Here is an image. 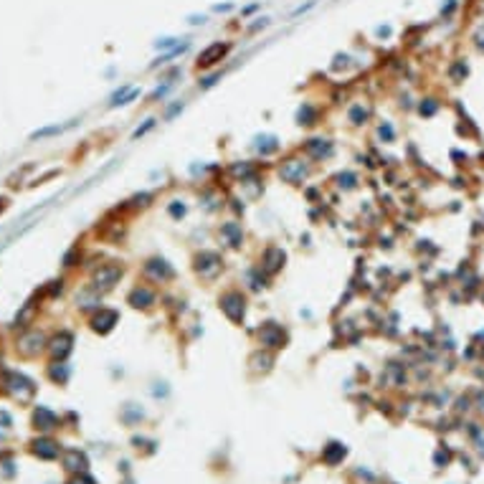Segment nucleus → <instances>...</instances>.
I'll use <instances>...</instances> for the list:
<instances>
[{
    "label": "nucleus",
    "mask_w": 484,
    "mask_h": 484,
    "mask_svg": "<svg viewBox=\"0 0 484 484\" xmlns=\"http://www.w3.org/2000/svg\"><path fill=\"white\" fill-rule=\"evenodd\" d=\"M259 8H261V5H259V3H254V5H246V8H244V10H241V15H244V18H246V15H251V13H256V10H259Z\"/></svg>",
    "instance_id": "obj_43"
},
{
    "label": "nucleus",
    "mask_w": 484,
    "mask_h": 484,
    "mask_svg": "<svg viewBox=\"0 0 484 484\" xmlns=\"http://www.w3.org/2000/svg\"><path fill=\"white\" fill-rule=\"evenodd\" d=\"M391 33H393L391 26H378V28H375V36H378V38H391Z\"/></svg>",
    "instance_id": "obj_40"
},
{
    "label": "nucleus",
    "mask_w": 484,
    "mask_h": 484,
    "mask_svg": "<svg viewBox=\"0 0 484 484\" xmlns=\"http://www.w3.org/2000/svg\"><path fill=\"white\" fill-rule=\"evenodd\" d=\"M378 135H380V139H385V142H393V137H396V132H393V127H391L388 122H383V125H380Z\"/></svg>",
    "instance_id": "obj_31"
},
{
    "label": "nucleus",
    "mask_w": 484,
    "mask_h": 484,
    "mask_svg": "<svg viewBox=\"0 0 484 484\" xmlns=\"http://www.w3.org/2000/svg\"><path fill=\"white\" fill-rule=\"evenodd\" d=\"M127 302H130L135 309H150V307L155 304V292H152L150 286H144V284H137V286L130 292Z\"/></svg>",
    "instance_id": "obj_11"
},
{
    "label": "nucleus",
    "mask_w": 484,
    "mask_h": 484,
    "mask_svg": "<svg viewBox=\"0 0 484 484\" xmlns=\"http://www.w3.org/2000/svg\"><path fill=\"white\" fill-rule=\"evenodd\" d=\"M142 272H144V277L152 279L155 284H165V281H170V279L175 277V269H173L165 259H160V256L147 259L144 267H142Z\"/></svg>",
    "instance_id": "obj_6"
},
{
    "label": "nucleus",
    "mask_w": 484,
    "mask_h": 484,
    "mask_svg": "<svg viewBox=\"0 0 484 484\" xmlns=\"http://www.w3.org/2000/svg\"><path fill=\"white\" fill-rule=\"evenodd\" d=\"M256 335H259V343L264 347L279 350V347L286 345V332L281 330V325H277V322H264V325L256 330Z\"/></svg>",
    "instance_id": "obj_7"
},
{
    "label": "nucleus",
    "mask_w": 484,
    "mask_h": 484,
    "mask_svg": "<svg viewBox=\"0 0 484 484\" xmlns=\"http://www.w3.org/2000/svg\"><path fill=\"white\" fill-rule=\"evenodd\" d=\"M284 261H286V254H284L279 246H269V249L264 251V256H261V269H264V274L272 277V274L281 272Z\"/></svg>",
    "instance_id": "obj_9"
},
{
    "label": "nucleus",
    "mask_w": 484,
    "mask_h": 484,
    "mask_svg": "<svg viewBox=\"0 0 484 484\" xmlns=\"http://www.w3.org/2000/svg\"><path fill=\"white\" fill-rule=\"evenodd\" d=\"M5 383H8V388L20 398V401H26L33 391H36V385L26 378V375H20V373H8V378H5Z\"/></svg>",
    "instance_id": "obj_10"
},
{
    "label": "nucleus",
    "mask_w": 484,
    "mask_h": 484,
    "mask_svg": "<svg viewBox=\"0 0 484 484\" xmlns=\"http://www.w3.org/2000/svg\"><path fill=\"white\" fill-rule=\"evenodd\" d=\"M36 454L43 459H54L59 454V446L54 441H36Z\"/></svg>",
    "instance_id": "obj_21"
},
{
    "label": "nucleus",
    "mask_w": 484,
    "mask_h": 484,
    "mask_svg": "<svg viewBox=\"0 0 484 484\" xmlns=\"http://www.w3.org/2000/svg\"><path fill=\"white\" fill-rule=\"evenodd\" d=\"M71 345H74V335H71V332H59V335L51 340V355H54L56 360H64L71 352Z\"/></svg>",
    "instance_id": "obj_15"
},
{
    "label": "nucleus",
    "mask_w": 484,
    "mask_h": 484,
    "mask_svg": "<svg viewBox=\"0 0 484 484\" xmlns=\"http://www.w3.org/2000/svg\"><path fill=\"white\" fill-rule=\"evenodd\" d=\"M188 23H190V26H206L208 15H203V13H201V15H198V13H193V15H188Z\"/></svg>",
    "instance_id": "obj_34"
},
{
    "label": "nucleus",
    "mask_w": 484,
    "mask_h": 484,
    "mask_svg": "<svg viewBox=\"0 0 484 484\" xmlns=\"http://www.w3.org/2000/svg\"><path fill=\"white\" fill-rule=\"evenodd\" d=\"M79 119H71V122H66V125H51V127H43V130H36L33 135H31V139H46V137H56V135H64L66 130H71L74 125H76Z\"/></svg>",
    "instance_id": "obj_18"
},
{
    "label": "nucleus",
    "mask_w": 484,
    "mask_h": 484,
    "mask_svg": "<svg viewBox=\"0 0 484 484\" xmlns=\"http://www.w3.org/2000/svg\"><path fill=\"white\" fill-rule=\"evenodd\" d=\"M218 304H221V312H223L233 325H241V322H244V317H246V297H244L238 289H231V292L221 294Z\"/></svg>",
    "instance_id": "obj_1"
},
{
    "label": "nucleus",
    "mask_w": 484,
    "mask_h": 484,
    "mask_svg": "<svg viewBox=\"0 0 484 484\" xmlns=\"http://www.w3.org/2000/svg\"><path fill=\"white\" fill-rule=\"evenodd\" d=\"M474 46H477V49H479V51L484 54V23L479 26V31L474 33Z\"/></svg>",
    "instance_id": "obj_39"
},
{
    "label": "nucleus",
    "mask_w": 484,
    "mask_h": 484,
    "mask_svg": "<svg viewBox=\"0 0 484 484\" xmlns=\"http://www.w3.org/2000/svg\"><path fill=\"white\" fill-rule=\"evenodd\" d=\"M218 79H221V74H210V76H206V79H201V86H203V89H208V86H213Z\"/></svg>",
    "instance_id": "obj_42"
},
{
    "label": "nucleus",
    "mask_w": 484,
    "mask_h": 484,
    "mask_svg": "<svg viewBox=\"0 0 484 484\" xmlns=\"http://www.w3.org/2000/svg\"><path fill=\"white\" fill-rule=\"evenodd\" d=\"M5 203H8V201H5V198H0V210L5 208Z\"/></svg>",
    "instance_id": "obj_44"
},
{
    "label": "nucleus",
    "mask_w": 484,
    "mask_h": 484,
    "mask_svg": "<svg viewBox=\"0 0 484 484\" xmlns=\"http://www.w3.org/2000/svg\"><path fill=\"white\" fill-rule=\"evenodd\" d=\"M337 185L345 188V190H352V188L357 185V175H355V173H340V175H337Z\"/></svg>",
    "instance_id": "obj_27"
},
{
    "label": "nucleus",
    "mask_w": 484,
    "mask_h": 484,
    "mask_svg": "<svg viewBox=\"0 0 484 484\" xmlns=\"http://www.w3.org/2000/svg\"><path fill=\"white\" fill-rule=\"evenodd\" d=\"M304 152L312 157V160H327L330 155H332V142L330 139H309L307 144H304Z\"/></svg>",
    "instance_id": "obj_13"
},
{
    "label": "nucleus",
    "mask_w": 484,
    "mask_h": 484,
    "mask_svg": "<svg viewBox=\"0 0 484 484\" xmlns=\"http://www.w3.org/2000/svg\"><path fill=\"white\" fill-rule=\"evenodd\" d=\"M119 322V314H117V309H104V307H99V312L91 317V330L94 332H99V335H107V332H112L114 330V325Z\"/></svg>",
    "instance_id": "obj_8"
},
{
    "label": "nucleus",
    "mask_w": 484,
    "mask_h": 484,
    "mask_svg": "<svg viewBox=\"0 0 484 484\" xmlns=\"http://www.w3.org/2000/svg\"><path fill=\"white\" fill-rule=\"evenodd\" d=\"M368 117H370V109L362 107V104H355V107L350 109V122H352V125H365Z\"/></svg>",
    "instance_id": "obj_23"
},
{
    "label": "nucleus",
    "mask_w": 484,
    "mask_h": 484,
    "mask_svg": "<svg viewBox=\"0 0 484 484\" xmlns=\"http://www.w3.org/2000/svg\"><path fill=\"white\" fill-rule=\"evenodd\" d=\"M178 46H180V38H175V36H162V38L155 41V49H157V51H173V49H178Z\"/></svg>",
    "instance_id": "obj_26"
},
{
    "label": "nucleus",
    "mask_w": 484,
    "mask_h": 484,
    "mask_svg": "<svg viewBox=\"0 0 484 484\" xmlns=\"http://www.w3.org/2000/svg\"><path fill=\"white\" fill-rule=\"evenodd\" d=\"M256 150L261 155H272L279 150V139L274 135H264V137H256Z\"/></svg>",
    "instance_id": "obj_20"
},
{
    "label": "nucleus",
    "mask_w": 484,
    "mask_h": 484,
    "mask_svg": "<svg viewBox=\"0 0 484 484\" xmlns=\"http://www.w3.org/2000/svg\"><path fill=\"white\" fill-rule=\"evenodd\" d=\"M33 421H36V426H38V428H54V426L59 423L56 414H54V411H49V408H36Z\"/></svg>",
    "instance_id": "obj_19"
},
{
    "label": "nucleus",
    "mask_w": 484,
    "mask_h": 484,
    "mask_svg": "<svg viewBox=\"0 0 484 484\" xmlns=\"http://www.w3.org/2000/svg\"><path fill=\"white\" fill-rule=\"evenodd\" d=\"M309 175V167L304 165V160L299 157H286L281 165H279V178L289 185H302Z\"/></svg>",
    "instance_id": "obj_3"
},
{
    "label": "nucleus",
    "mask_w": 484,
    "mask_h": 484,
    "mask_svg": "<svg viewBox=\"0 0 484 484\" xmlns=\"http://www.w3.org/2000/svg\"><path fill=\"white\" fill-rule=\"evenodd\" d=\"M297 119H299V125H314L317 112H314L309 104H302V107H299V112H297Z\"/></svg>",
    "instance_id": "obj_25"
},
{
    "label": "nucleus",
    "mask_w": 484,
    "mask_h": 484,
    "mask_svg": "<svg viewBox=\"0 0 484 484\" xmlns=\"http://www.w3.org/2000/svg\"><path fill=\"white\" fill-rule=\"evenodd\" d=\"M231 43L228 41H215V43H210V46H206L201 54H198V59H196V66L198 69H213L215 64H221L228 54H231Z\"/></svg>",
    "instance_id": "obj_2"
},
{
    "label": "nucleus",
    "mask_w": 484,
    "mask_h": 484,
    "mask_svg": "<svg viewBox=\"0 0 484 484\" xmlns=\"http://www.w3.org/2000/svg\"><path fill=\"white\" fill-rule=\"evenodd\" d=\"M51 378H54V380H61V383H64V380L69 378V368L61 362V368H54V370H51Z\"/></svg>",
    "instance_id": "obj_32"
},
{
    "label": "nucleus",
    "mask_w": 484,
    "mask_h": 484,
    "mask_svg": "<svg viewBox=\"0 0 484 484\" xmlns=\"http://www.w3.org/2000/svg\"><path fill=\"white\" fill-rule=\"evenodd\" d=\"M221 238H223L231 249H241V244H244V231H241V226H238L236 221H226V223L221 226Z\"/></svg>",
    "instance_id": "obj_12"
},
{
    "label": "nucleus",
    "mask_w": 484,
    "mask_h": 484,
    "mask_svg": "<svg viewBox=\"0 0 484 484\" xmlns=\"http://www.w3.org/2000/svg\"><path fill=\"white\" fill-rule=\"evenodd\" d=\"M43 335L41 332H26L20 340H18V350L23 352V355H36V352H41V347H43Z\"/></svg>",
    "instance_id": "obj_14"
},
{
    "label": "nucleus",
    "mask_w": 484,
    "mask_h": 484,
    "mask_svg": "<svg viewBox=\"0 0 484 484\" xmlns=\"http://www.w3.org/2000/svg\"><path fill=\"white\" fill-rule=\"evenodd\" d=\"M152 127H155V119H147V122H144V125H142L139 130H135V135H132V137L137 139V137H142V135H147V132H150Z\"/></svg>",
    "instance_id": "obj_35"
},
{
    "label": "nucleus",
    "mask_w": 484,
    "mask_h": 484,
    "mask_svg": "<svg viewBox=\"0 0 484 484\" xmlns=\"http://www.w3.org/2000/svg\"><path fill=\"white\" fill-rule=\"evenodd\" d=\"M322 456H325V462H327V464H337V462L345 456V449H343L340 444H330V446L325 449V454H322Z\"/></svg>",
    "instance_id": "obj_22"
},
{
    "label": "nucleus",
    "mask_w": 484,
    "mask_h": 484,
    "mask_svg": "<svg viewBox=\"0 0 484 484\" xmlns=\"http://www.w3.org/2000/svg\"><path fill=\"white\" fill-rule=\"evenodd\" d=\"M269 23H272L269 18H256V23H251V26H249V31H251V33H256V31H261V28H267Z\"/></svg>",
    "instance_id": "obj_37"
},
{
    "label": "nucleus",
    "mask_w": 484,
    "mask_h": 484,
    "mask_svg": "<svg viewBox=\"0 0 484 484\" xmlns=\"http://www.w3.org/2000/svg\"><path fill=\"white\" fill-rule=\"evenodd\" d=\"M122 274H125V269H122V264H104V267H99L94 274H91V286L94 289H112L119 279H122Z\"/></svg>",
    "instance_id": "obj_5"
},
{
    "label": "nucleus",
    "mask_w": 484,
    "mask_h": 484,
    "mask_svg": "<svg viewBox=\"0 0 484 484\" xmlns=\"http://www.w3.org/2000/svg\"><path fill=\"white\" fill-rule=\"evenodd\" d=\"M170 215H173V218H183V215H185V206L175 201V203L170 206Z\"/></svg>",
    "instance_id": "obj_38"
},
{
    "label": "nucleus",
    "mask_w": 484,
    "mask_h": 484,
    "mask_svg": "<svg viewBox=\"0 0 484 484\" xmlns=\"http://www.w3.org/2000/svg\"><path fill=\"white\" fill-rule=\"evenodd\" d=\"M139 96V86H119L112 96H109V107H122V104H130L132 99Z\"/></svg>",
    "instance_id": "obj_16"
},
{
    "label": "nucleus",
    "mask_w": 484,
    "mask_h": 484,
    "mask_svg": "<svg viewBox=\"0 0 484 484\" xmlns=\"http://www.w3.org/2000/svg\"><path fill=\"white\" fill-rule=\"evenodd\" d=\"M99 302H102V297H99V289H94V286H89V289H84V292L76 294V304H79L81 309L99 307Z\"/></svg>",
    "instance_id": "obj_17"
},
{
    "label": "nucleus",
    "mask_w": 484,
    "mask_h": 484,
    "mask_svg": "<svg viewBox=\"0 0 484 484\" xmlns=\"http://www.w3.org/2000/svg\"><path fill=\"white\" fill-rule=\"evenodd\" d=\"M317 5V0H307V3H302V5H297L292 13H289V18H299V15H304V13H309L312 8Z\"/></svg>",
    "instance_id": "obj_30"
},
{
    "label": "nucleus",
    "mask_w": 484,
    "mask_h": 484,
    "mask_svg": "<svg viewBox=\"0 0 484 484\" xmlns=\"http://www.w3.org/2000/svg\"><path fill=\"white\" fill-rule=\"evenodd\" d=\"M236 8V3H215L213 5V13H231Z\"/></svg>",
    "instance_id": "obj_36"
},
{
    "label": "nucleus",
    "mask_w": 484,
    "mask_h": 484,
    "mask_svg": "<svg viewBox=\"0 0 484 484\" xmlns=\"http://www.w3.org/2000/svg\"><path fill=\"white\" fill-rule=\"evenodd\" d=\"M180 109H183V102H175V104H173V107H170V109L165 112V119H173V117H175V114H178Z\"/></svg>",
    "instance_id": "obj_41"
},
{
    "label": "nucleus",
    "mask_w": 484,
    "mask_h": 484,
    "mask_svg": "<svg viewBox=\"0 0 484 484\" xmlns=\"http://www.w3.org/2000/svg\"><path fill=\"white\" fill-rule=\"evenodd\" d=\"M31 317H33V304L28 302V304L23 307V312L15 317V327H26V322H31Z\"/></svg>",
    "instance_id": "obj_29"
},
{
    "label": "nucleus",
    "mask_w": 484,
    "mask_h": 484,
    "mask_svg": "<svg viewBox=\"0 0 484 484\" xmlns=\"http://www.w3.org/2000/svg\"><path fill=\"white\" fill-rule=\"evenodd\" d=\"M456 8H459V0H446V3L441 5V15H444V18H449Z\"/></svg>",
    "instance_id": "obj_33"
},
{
    "label": "nucleus",
    "mask_w": 484,
    "mask_h": 484,
    "mask_svg": "<svg viewBox=\"0 0 484 484\" xmlns=\"http://www.w3.org/2000/svg\"><path fill=\"white\" fill-rule=\"evenodd\" d=\"M418 112H421L423 117H433V114L439 112V102H436V99H423L421 107H418Z\"/></svg>",
    "instance_id": "obj_28"
},
{
    "label": "nucleus",
    "mask_w": 484,
    "mask_h": 484,
    "mask_svg": "<svg viewBox=\"0 0 484 484\" xmlns=\"http://www.w3.org/2000/svg\"><path fill=\"white\" fill-rule=\"evenodd\" d=\"M223 269V259L215 254V251H201L196 256V274L206 281H213V279L221 274Z\"/></svg>",
    "instance_id": "obj_4"
},
{
    "label": "nucleus",
    "mask_w": 484,
    "mask_h": 484,
    "mask_svg": "<svg viewBox=\"0 0 484 484\" xmlns=\"http://www.w3.org/2000/svg\"><path fill=\"white\" fill-rule=\"evenodd\" d=\"M467 74H469V66H467V61H462V59H456V61L451 64V69H449V76H451L454 81H464Z\"/></svg>",
    "instance_id": "obj_24"
}]
</instances>
